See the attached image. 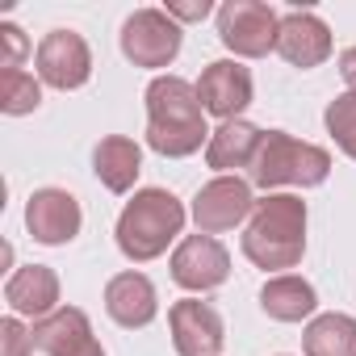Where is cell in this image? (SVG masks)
I'll return each instance as SVG.
<instances>
[{
	"label": "cell",
	"mask_w": 356,
	"mask_h": 356,
	"mask_svg": "<svg viewBox=\"0 0 356 356\" xmlns=\"http://www.w3.org/2000/svg\"><path fill=\"white\" fill-rule=\"evenodd\" d=\"M248 214H256V197H252V185L239 181V176H218V181L202 185L193 197V222L202 235H222L239 227Z\"/></svg>",
	"instance_id": "52a82bcc"
},
{
	"label": "cell",
	"mask_w": 356,
	"mask_h": 356,
	"mask_svg": "<svg viewBox=\"0 0 356 356\" xmlns=\"http://www.w3.org/2000/svg\"><path fill=\"white\" fill-rule=\"evenodd\" d=\"M122 55L134 67H168L181 55V26L163 9H138L122 26Z\"/></svg>",
	"instance_id": "8992f818"
},
{
	"label": "cell",
	"mask_w": 356,
	"mask_h": 356,
	"mask_svg": "<svg viewBox=\"0 0 356 356\" xmlns=\"http://www.w3.org/2000/svg\"><path fill=\"white\" fill-rule=\"evenodd\" d=\"M34 348L47 356H105V348L92 339V323L76 306H59L55 314L38 318L34 327Z\"/></svg>",
	"instance_id": "4fadbf2b"
},
{
	"label": "cell",
	"mask_w": 356,
	"mask_h": 356,
	"mask_svg": "<svg viewBox=\"0 0 356 356\" xmlns=\"http://www.w3.org/2000/svg\"><path fill=\"white\" fill-rule=\"evenodd\" d=\"M105 310L118 327H147L155 314H159V298H155V285L143 277V273H118L109 285H105Z\"/></svg>",
	"instance_id": "9a60e30c"
},
{
	"label": "cell",
	"mask_w": 356,
	"mask_h": 356,
	"mask_svg": "<svg viewBox=\"0 0 356 356\" xmlns=\"http://www.w3.org/2000/svg\"><path fill=\"white\" fill-rule=\"evenodd\" d=\"M260 306H264V314L277 318V323H302V318L314 314L318 298H314V285H310L306 277L285 273V277H273V281L260 289Z\"/></svg>",
	"instance_id": "d6986e66"
},
{
	"label": "cell",
	"mask_w": 356,
	"mask_h": 356,
	"mask_svg": "<svg viewBox=\"0 0 356 356\" xmlns=\"http://www.w3.org/2000/svg\"><path fill=\"white\" fill-rule=\"evenodd\" d=\"M277 55H281L285 63L310 72V67H318V63L331 55V30H327L314 13L293 9V13L281 17V30H277Z\"/></svg>",
	"instance_id": "5bb4252c"
},
{
	"label": "cell",
	"mask_w": 356,
	"mask_h": 356,
	"mask_svg": "<svg viewBox=\"0 0 356 356\" xmlns=\"http://www.w3.org/2000/svg\"><path fill=\"white\" fill-rule=\"evenodd\" d=\"M92 172H97V181L109 189V193H130L134 181H138V172H143V151L134 138L126 134H109L97 143L92 151Z\"/></svg>",
	"instance_id": "e0dca14e"
},
{
	"label": "cell",
	"mask_w": 356,
	"mask_h": 356,
	"mask_svg": "<svg viewBox=\"0 0 356 356\" xmlns=\"http://www.w3.org/2000/svg\"><path fill=\"white\" fill-rule=\"evenodd\" d=\"M197 97H202L206 113H214L222 122H239V113L252 105V72L235 59H218L202 72Z\"/></svg>",
	"instance_id": "8fae6325"
},
{
	"label": "cell",
	"mask_w": 356,
	"mask_h": 356,
	"mask_svg": "<svg viewBox=\"0 0 356 356\" xmlns=\"http://www.w3.org/2000/svg\"><path fill=\"white\" fill-rule=\"evenodd\" d=\"M42 105V84L26 72H0V109L9 118H22V113H34Z\"/></svg>",
	"instance_id": "44dd1931"
},
{
	"label": "cell",
	"mask_w": 356,
	"mask_h": 356,
	"mask_svg": "<svg viewBox=\"0 0 356 356\" xmlns=\"http://www.w3.org/2000/svg\"><path fill=\"white\" fill-rule=\"evenodd\" d=\"M339 76H343V84L356 92V47H348V51L339 55Z\"/></svg>",
	"instance_id": "484cf974"
},
{
	"label": "cell",
	"mask_w": 356,
	"mask_h": 356,
	"mask_svg": "<svg viewBox=\"0 0 356 356\" xmlns=\"http://www.w3.org/2000/svg\"><path fill=\"white\" fill-rule=\"evenodd\" d=\"M5 302L13 306V314H30V318H47L55 314L59 302V277L47 264H26L9 277L5 285Z\"/></svg>",
	"instance_id": "2e32d148"
},
{
	"label": "cell",
	"mask_w": 356,
	"mask_h": 356,
	"mask_svg": "<svg viewBox=\"0 0 356 356\" xmlns=\"http://www.w3.org/2000/svg\"><path fill=\"white\" fill-rule=\"evenodd\" d=\"M306 252V202L293 193H268L243 235V256L256 268H293Z\"/></svg>",
	"instance_id": "7a4b0ae2"
},
{
	"label": "cell",
	"mask_w": 356,
	"mask_h": 356,
	"mask_svg": "<svg viewBox=\"0 0 356 356\" xmlns=\"http://www.w3.org/2000/svg\"><path fill=\"white\" fill-rule=\"evenodd\" d=\"M34 352V331H26L17 318L0 323V356H30Z\"/></svg>",
	"instance_id": "cb8c5ba5"
},
{
	"label": "cell",
	"mask_w": 356,
	"mask_h": 356,
	"mask_svg": "<svg viewBox=\"0 0 356 356\" xmlns=\"http://www.w3.org/2000/svg\"><path fill=\"white\" fill-rule=\"evenodd\" d=\"M181 231H185V206L168 189H143V193H134V202H126L113 235H118V248L126 260L147 264V260L163 256L168 243Z\"/></svg>",
	"instance_id": "3957f363"
},
{
	"label": "cell",
	"mask_w": 356,
	"mask_h": 356,
	"mask_svg": "<svg viewBox=\"0 0 356 356\" xmlns=\"http://www.w3.org/2000/svg\"><path fill=\"white\" fill-rule=\"evenodd\" d=\"M306 356H356V318L352 314H318L306 327Z\"/></svg>",
	"instance_id": "ffe728a7"
},
{
	"label": "cell",
	"mask_w": 356,
	"mask_h": 356,
	"mask_svg": "<svg viewBox=\"0 0 356 356\" xmlns=\"http://www.w3.org/2000/svg\"><path fill=\"white\" fill-rule=\"evenodd\" d=\"M331 176V155L314 143H298L285 130H268L260 138V151L248 168V181L260 189H281V185H302L314 189Z\"/></svg>",
	"instance_id": "277c9868"
},
{
	"label": "cell",
	"mask_w": 356,
	"mask_h": 356,
	"mask_svg": "<svg viewBox=\"0 0 356 356\" xmlns=\"http://www.w3.org/2000/svg\"><path fill=\"white\" fill-rule=\"evenodd\" d=\"M26 55H30V38L13 22H5V26H0V67H5V72H22Z\"/></svg>",
	"instance_id": "603a6c76"
},
{
	"label": "cell",
	"mask_w": 356,
	"mask_h": 356,
	"mask_svg": "<svg viewBox=\"0 0 356 356\" xmlns=\"http://www.w3.org/2000/svg\"><path fill=\"white\" fill-rule=\"evenodd\" d=\"M277 30L281 17L260 0H227L218 9V38L243 59H264L268 51H277Z\"/></svg>",
	"instance_id": "5b68a950"
},
{
	"label": "cell",
	"mask_w": 356,
	"mask_h": 356,
	"mask_svg": "<svg viewBox=\"0 0 356 356\" xmlns=\"http://www.w3.org/2000/svg\"><path fill=\"white\" fill-rule=\"evenodd\" d=\"M260 130L252 126V122H222L214 134H210V143H206V163L210 168H218V172H231V168H252V159H256V151H260Z\"/></svg>",
	"instance_id": "ac0fdd59"
},
{
	"label": "cell",
	"mask_w": 356,
	"mask_h": 356,
	"mask_svg": "<svg viewBox=\"0 0 356 356\" xmlns=\"http://www.w3.org/2000/svg\"><path fill=\"white\" fill-rule=\"evenodd\" d=\"M168 323H172V343L181 356H218L227 343L222 314L210 302H197V298L176 302L168 310Z\"/></svg>",
	"instance_id": "30bf717a"
},
{
	"label": "cell",
	"mask_w": 356,
	"mask_h": 356,
	"mask_svg": "<svg viewBox=\"0 0 356 356\" xmlns=\"http://www.w3.org/2000/svg\"><path fill=\"white\" fill-rule=\"evenodd\" d=\"M206 13H210V0H202V5H168L172 22H202Z\"/></svg>",
	"instance_id": "d4e9b609"
},
{
	"label": "cell",
	"mask_w": 356,
	"mask_h": 356,
	"mask_svg": "<svg viewBox=\"0 0 356 356\" xmlns=\"http://www.w3.org/2000/svg\"><path fill=\"white\" fill-rule=\"evenodd\" d=\"M147 143L168 159H185L210 143L197 84L181 76H155L147 84Z\"/></svg>",
	"instance_id": "6da1fadb"
},
{
	"label": "cell",
	"mask_w": 356,
	"mask_h": 356,
	"mask_svg": "<svg viewBox=\"0 0 356 356\" xmlns=\"http://www.w3.org/2000/svg\"><path fill=\"white\" fill-rule=\"evenodd\" d=\"M231 277V256L214 235H189L172 252V281L189 293H210Z\"/></svg>",
	"instance_id": "ba28073f"
},
{
	"label": "cell",
	"mask_w": 356,
	"mask_h": 356,
	"mask_svg": "<svg viewBox=\"0 0 356 356\" xmlns=\"http://www.w3.org/2000/svg\"><path fill=\"white\" fill-rule=\"evenodd\" d=\"M80 222H84L80 202H76L67 189H38V193L30 197V206H26V227H30V235H34L38 243H47V248L72 243V239L80 235Z\"/></svg>",
	"instance_id": "7c38bea8"
},
{
	"label": "cell",
	"mask_w": 356,
	"mask_h": 356,
	"mask_svg": "<svg viewBox=\"0 0 356 356\" xmlns=\"http://www.w3.org/2000/svg\"><path fill=\"white\" fill-rule=\"evenodd\" d=\"M323 122H327V134L339 143V151H343L348 159H356V92L335 97V101L327 105Z\"/></svg>",
	"instance_id": "7402d4cb"
},
{
	"label": "cell",
	"mask_w": 356,
	"mask_h": 356,
	"mask_svg": "<svg viewBox=\"0 0 356 356\" xmlns=\"http://www.w3.org/2000/svg\"><path fill=\"white\" fill-rule=\"evenodd\" d=\"M92 76V55L88 42L76 30H51L38 42V80L67 92V88H84Z\"/></svg>",
	"instance_id": "9c48e42d"
}]
</instances>
